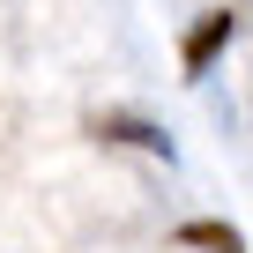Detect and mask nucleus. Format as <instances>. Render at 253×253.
<instances>
[{"label":"nucleus","mask_w":253,"mask_h":253,"mask_svg":"<svg viewBox=\"0 0 253 253\" xmlns=\"http://www.w3.org/2000/svg\"><path fill=\"white\" fill-rule=\"evenodd\" d=\"M231 38H238V8H201L186 23V38H179V75L186 82H209L216 60L231 52Z\"/></svg>","instance_id":"f257e3e1"},{"label":"nucleus","mask_w":253,"mask_h":253,"mask_svg":"<svg viewBox=\"0 0 253 253\" xmlns=\"http://www.w3.org/2000/svg\"><path fill=\"white\" fill-rule=\"evenodd\" d=\"M89 134H97V142H119V149H142V157H157V164H171V157H179V142L164 134L157 119H142V112H97Z\"/></svg>","instance_id":"f03ea898"},{"label":"nucleus","mask_w":253,"mask_h":253,"mask_svg":"<svg viewBox=\"0 0 253 253\" xmlns=\"http://www.w3.org/2000/svg\"><path fill=\"white\" fill-rule=\"evenodd\" d=\"M179 246H186V253H246V238H238L223 216H194V223H179Z\"/></svg>","instance_id":"7ed1b4c3"}]
</instances>
